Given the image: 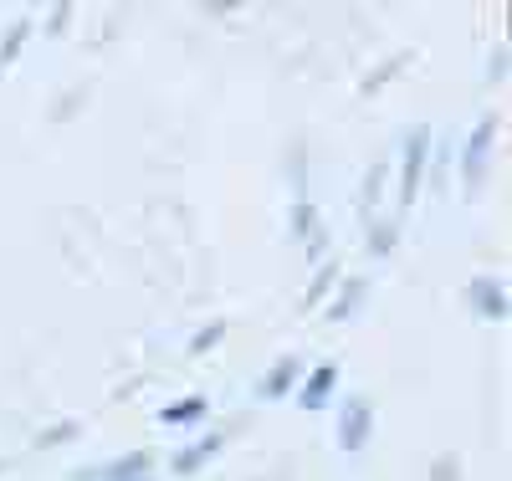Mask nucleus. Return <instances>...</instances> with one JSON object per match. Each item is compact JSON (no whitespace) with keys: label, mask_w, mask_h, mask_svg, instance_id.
Returning <instances> with one entry per match:
<instances>
[{"label":"nucleus","mask_w":512,"mask_h":481,"mask_svg":"<svg viewBox=\"0 0 512 481\" xmlns=\"http://www.w3.org/2000/svg\"><path fill=\"white\" fill-rule=\"evenodd\" d=\"M364 425H369V410L354 400V405L344 410V446H349V451H359V446H364Z\"/></svg>","instance_id":"nucleus-1"},{"label":"nucleus","mask_w":512,"mask_h":481,"mask_svg":"<svg viewBox=\"0 0 512 481\" xmlns=\"http://www.w3.org/2000/svg\"><path fill=\"white\" fill-rule=\"evenodd\" d=\"M333 389V369H318V379L308 384V395H303V405H323V395Z\"/></svg>","instance_id":"nucleus-2"},{"label":"nucleus","mask_w":512,"mask_h":481,"mask_svg":"<svg viewBox=\"0 0 512 481\" xmlns=\"http://www.w3.org/2000/svg\"><path fill=\"white\" fill-rule=\"evenodd\" d=\"M292 379H297V364H292V359H287V364H277V379L267 384V395H277V389H287Z\"/></svg>","instance_id":"nucleus-3"},{"label":"nucleus","mask_w":512,"mask_h":481,"mask_svg":"<svg viewBox=\"0 0 512 481\" xmlns=\"http://www.w3.org/2000/svg\"><path fill=\"white\" fill-rule=\"evenodd\" d=\"M200 410H205V400H180L175 410H164V415H169V420H195Z\"/></svg>","instance_id":"nucleus-4"}]
</instances>
